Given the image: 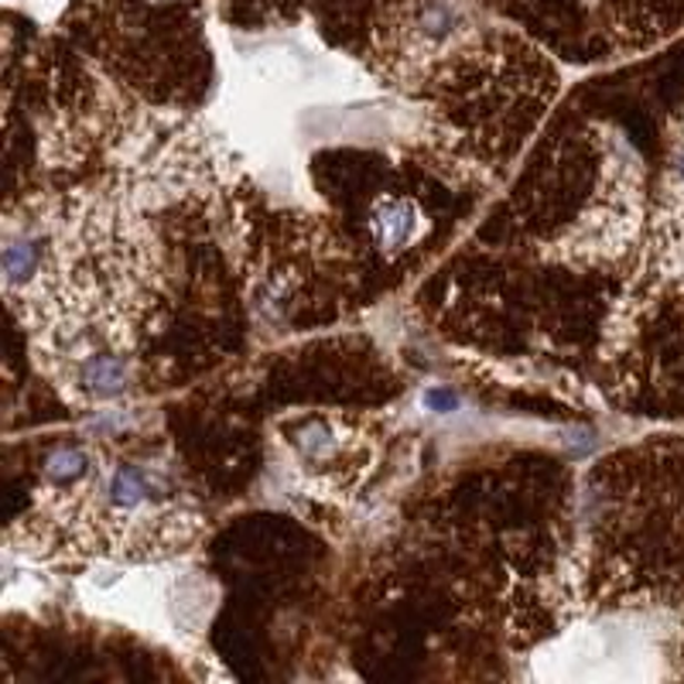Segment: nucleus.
Here are the masks:
<instances>
[{
  "mask_svg": "<svg viewBox=\"0 0 684 684\" xmlns=\"http://www.w3.org/2000/svg\"><path fill=\"white\" fill-rule=\"evenodd\" d=\"M473 38L469 14L452 0H407L391 28V55L401 72L425 75L442 59L463 55Z\"/></svg>",
  "mask_w": 684,
  "mask_h": 684,
  "instance_id": "1",
  "label": "nucleus"
},
{
  "mask_svg": "<svg viewBox=\"0 0 684 684\" xmlns=\"http://www.w3.org/2000/svg\"><path fill=\"white\" fill-rule=\"evenodd\" d=\"M425 230H428V219L422 216V209H417L411 199L384 196V199H376V206L370 213L373 243L384 250L387 257L407 250Z\"/></svg>",
  "mask_w": 684,
  "mask_h": 684,
  "instance_id": "2",
  "label": "nucleus"
},
{
  "mask_svg": "<svg viewBox=\"0 0 684 684\" xmlns=\"http://www.w3.org/2000/svg\"><path fill=\"white\" fill-rule=\"evenodd\" d=\"M90 452L86 448H75V445H62L55 448L49 459H45V483L55 493H69V489H80L86 483V476L93 473L90 466Z\"/></svg>",
  "mask_w": 684,
  "mask_h": 684,
  "instance_id": "3",
  "label": "nucleus"
},
{
  "mask_svg": "<svg viewBox=\"0 0 684 684\" xmlns=\"http://www.w3.org/2000/svg\"><path fill=\"white\" fill-rule=\"evenodd\" d=\"M294 448L301 459L309 463H322V459H332L339 452V438H335V428L329 422H305L294 438Z\"/></svg>",
  "mask_w": 684,
  "mask_h": 684,
  "instance_id": "4",
  "label": "nucleus"
},
{
  "mask_svg": "<svg viewBox=\"0 0 684 684\" xmlns=\"http://www.w3.org/2000/svg\"><path fill=\"white\" fill-rule=\"evenodd\" d=\"M428 407H435V411H455V404H459V397H455L452 391H445V387H438V391H428Z\"/></svg>",
  "mask_w": 684,
  "mask_h": 684,
  "instance_id": "5",
  "label": "nucleus"
}]
</instances>
